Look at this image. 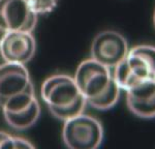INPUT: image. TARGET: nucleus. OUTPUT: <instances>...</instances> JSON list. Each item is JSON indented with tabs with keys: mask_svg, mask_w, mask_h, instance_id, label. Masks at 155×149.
I'll return each instance as SVG.
<instances>
[{
	"mask_svg": "<svg viewBox=\"0 0 155 149\" xmlns=\"http://www.w3.org/2000/svg\"><path fill=\"white\" fill-rule=\"evenodd\" d=\"M41 96L55 118L66 121L84 113L87 101L77 86L74 77L55 74L44 81Z\"/></svg>",
	"mask_w": 155,
	"mask_h": 149,
	"instance_id": "f257e3e1",
	"label": "nucleus"
},
{
	"mask_svg": "<svg viewBox=\"0 0 155 149\" xmlns=\"http://www.w3.org/2000/svg\"><path fill=\"white\" fill-rule=\"evenodd\" d=\"M104 136L101 121L84 113L64 121L62 127V140L67 149H98Z\"/></svg>",
	"mask_w": 155,
	"mask_h": 149,
	"instance_id": "f03ea898",
	"label": "nucleus"
},
{
	"mask_svg": "<svg viewBox=\"0 0 155 149\" xmlns=\"http://www.w3.org/2000/svg\"><path fill=\"white\" fill-rule=\"evenodd\" d=\"M4 120L16 131L28 130L41 116V105L34 87L0 105Z\"/></svg>",
	"mask_w": 155,
	"mask_h": 149,
	"instance_id": "7ed1b4c3",
	"label": "nucleus"
},
{
	"mask_svg": "<svg viewBox=\"0 0 155 149\" xmlns=\"http://www.w3.org/2000/svg\"><path fill=\"white\" fill-rule=\"evenodd\" d=\"M74 79L87 103L99 98L114 83L111 68L92 58L79 64Z\"/></svg>",
	"mask_w": 155,
	"mask_h": 149,
	"instance_id": "20e7f679",
	"label": "nucleus"
},
{
	"mask_svg": "<svg viewBox=\"0 0 155 149\" xmlns=\"http://www.w3.org/2000/svg\"><path fill=\"white\" fill-rule=\"evenodd\" d=\"M129 51L125 36L115 30H104L94 37L91 44V58L109 68H114Z\"/></svg>",
	"mask_w": 155,
	"mask_h": 149,
	"instance_id": "39448f33",
	"label": "nucleus"
},
{
	"mask_svg": "<svg viewBox=\"0 0 155 149\" xmlns=\"http://www.w3.org/2000/svg\"><path fill=\"white\" fill-rule=\"evenodd\" d=\"M122 63L131 89L144 81L155 80V46L139 45L129 49Z\"/></svg>",
	"mask_w": 155,
	"mask_h": 149,
	"instance_id": "423d86ee",
	"label": "nucleus"
},
{
	"mask_svg": "<svg viewBox=\"0 0 155 149\" xmlns=\"http://www.w3.org/2000/svg\"><path fill=\"white\" fill-rule=\"evenodd\" d=\"M37 17L27 0H0V28L4 32H33Z\"/></svg>",
	"mask_w": 155,
	"mask_h": 149,
	"instance_id": "0eeeda50",
	"label": "nucleus"
},
{
	"mask_svg": "<svg viewBox=\"0 0 155 149\" xmlns=\"http://www.w3.org/2000/svg\"><path fill=\"white\" fill-rule=\"evenodd\" d=\"M36 41L32 32L8 31L0 41V55L4 62L26 65L35 55Z\"/></svg>",
	"mask_w": 155,
	"mask_h": 149,
	"instance_id": "6e6552de",
	"label": "nucleus"
},
{
	"mask_svg": "<svg viewBox=\"0 0 155 149\" xmlns=\"http://www.w3.org/2000/svg\"><path fill=\"white\" fill-rule=\"evenodd\" d=\"M32 87L31 77L25 65L11 62L0 64V105Z\"/></svg>",
	"mask_w": 155,
	"mask_h": 149,
	"instance_id": "1a4fd4ad",
	"label": "nucleus"
},
{
	"mask_svg": "<svg viewBox=\"0 0 155 149\" xmlns=\"http://www.w3.org/2000/svg\"><path fill=\"white\" fill-rule=\"evenodd\" d=\"M126 103L131 113L137 117L155 118V80L144 81L126 91Z\"/></svg>",
	"mask_w": 155,
	"mask_h": 149,
	"instance_id": "9d476101",
	"label": "nucleus"
},
{
	"mask_svg": "<svg viewBox=\"0 0 155 149\" xmlns=\"http://www.w3.org/2000/svg\"><path fill=\"white\" fill-rule=\"evenodd\" d=\"M120 92H121V89L119 88V86L117 85V83L114 80V83L112 84L111 87L107 89L106 92L101 94L99 98L88 101L87 105H89L90 107H92V108L99 111L110 110V109L115 107L116 104L118 103L120 98Z\"/></svg>",
	"mask_w": 155,
	"mask_h": 149,
	"instance_id": "9b49d317",
	"label": "nucleus"
},
{
	"mask_svg": "<svg viewBox=\"0 0 155 149\" xmlns=\"http://www.w3.org/2000/svg\"><path fill=\"white\" fill-rule=\"evenodd\" d=\"M0 149H35L30 141L0 131Z\"/></svg>",
	"mask_w": 155,
	"mask_h": 149,
	"instance_id": "f8f14e48",
	"label": "nucleus"
},
{
	"mask_svg": "<svg viewBox=\"0 0 155 149\" xmlns=\"http://www.w3.org/2000/svg\"><path fill=\"white\" fill-rule=\"evenodd\" d=\"M27 2L37 16L51 14L58 4V0H27Z\"/></svg>",
	"mask_w": 155,
	"mask_h": 149,
	"instance_id": "ddd939ff",
	"label": "nucleus"
},
{
	"mask_svg": "<svg viewBox=\"0 0 155 149\" xmlns=\"http://www.w3.org/2000/svg\"><path fill=\"white\" fill-rule=\"evenodd\" d=\"M4 33H5V32H4L3 30H2L1 28H0V41H1V39H2V37H3Z\"/></svg>",
	"mask_w": 155,
	"mask_h": 149,
	"instance_id": "4468645a",
	"label": "nucleus"
},
{
	"mask_svg": "<svg viewBox=\"0 0 155 149\" xmlns=\"http://www.w3.org/2000/svg\"><path fill=\"white\" fill-rule=\"evenodd\" d=\"M153 23H154V26H155V11H154V15H153Z\"/></svg>",
	"mask_w": 155,
	"mask_h": 149,
	"instance_id": "2eb2a0df",
	"label": "nucleus"
}]
</instances>
